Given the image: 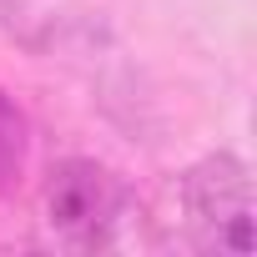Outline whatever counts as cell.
Instances as JSON below:
<instances>
[{
  "mask_svg": "<svg viewBox=\"0 0 257 257\" xmlns=\"http://www.w3.org/2000/svg\"><path fill=\"white\" fill-rule=\"evenodd\" d=\"M182 207L187 222L202 232L217 252H252L257 247V217H252V177L232 152H212L182 177Z\"/></svg>",
  "mask_w": 257,
  "mask_h": 257,
  "instance_id": "6da1fadb",
  "label": "cell"
},
{
  "mask_svg": "<svg viewBox=\"0 0 257 257\" xmlns=\"http://www.w3.org/2000/svg\"><path fill=\"white\" fill-rule=\"evenodd\" d=\"M121 207H126V187L101 162L71 157V162H56L51 177H46V222L71 247L111 242V227L121 222Z\"/></svg>",
  "mask_w": 257,
  "mask_h": 257,
  "instance_id": "7a4b0ae2",
  "label": "cell"
},
{
  "mask_svg": "<svg viewBox=\"0 0 257 257\" xmlns=\"http://www.w3.org/2000/svg\"><path fill=\"white\" fill-rule=\"evenodd\" d=\"M31 157V121L11 91H0V192H16Z\"/></svg>",
  "mask_w": 257,
  "mask_h": 257,
  "instance_id": "3957f363",
  "label": "cell"
},
{
  "mask_svg": "<svg viewBox=\"0 0 257 257\" xmlns=\"http://www.w3.org/2000/svg\"><path fill=\"white\" fill-rule=\"evenodd\" d=\"M6 6H11V0H6Z\"/></svg>",
  "mask_w": 257,
  "mask_h": 257,
  "instance_id": "277c9868",
  "label": "cell"
}]
</instances>
